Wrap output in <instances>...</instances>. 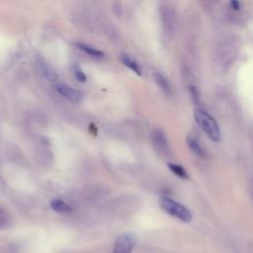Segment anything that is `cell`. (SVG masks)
Instances as JSON below:
<instances>
[{
  "label": "cell",
  "mask_w": 253,
  "mask_h": 253,
  "mask_svg": "<svg viewBox=\"0 0 253 253\" xmlns=\"http://www.w3.org/2000/svg\"><path fill=\"white\" fill-rule=\"evenodd\" d=\"M194 117L198 126L206 132V134L211 140L213 141L220 140L221 134H220L218 125L211 115H209L207 112L201 109H197L194 112Z\"/></svg>",
  "instance_id": "obj_1"
},
{
  "label": "cell",
  "mask_w": 253,
  "mask_h": 253,
  "mask_svg": "<svg viewBox=\"0 0 253 253\" xmlns=\"http://www.w3.org/2000/svg\"><path fill=\"white\" fill-rule=\"evenodd\" d=\"M160 207L169 214L172 216L184 221V222H189L192 219V213L191 211L184 207L182 204L174 201L171 198L168 197H162L159 200Z\"/></svg>",
  "instance_id": "obj_2"
},
{
  "label": "cell",
  "mask_w": 253,
  "mask_h": 253,
  "mask_svg": "<svg viewBox=\"0 0 253 253\" xmlns=\"http://www.w3.org/2000/svg\"><path fill=\"white\" fill-rule=\"evenodd\" d=\"M135 238L131 233H125L119 236L115 242L113 253H131Z\"/></svg>",
  "instance_id": "obj_3"
},
{
  "label": "cell",
  "mask_w": 253,
  "mask_h": 253,
  "mask_svg": "<svg viewBox=\"0 0 253 253\" xmlns=\"http://www.w3.org/2000/svg\"><path fill=\"white\" fill-rule=\"evenodd\" d=\"M56 91L64 98H66L68 101L72 103H77L82 99V94L80 91L71 88L64 84H59L56 86Z\"/></svg>",
  "instance_id": "obj_4"
},
{
  "label": "cell",
  "mask_w": 253,
  "mask_h": 253,
  "mask_svg": "<svg viewBox=\"0 0 253 253\" xmlns=\"http://www.w3.org/2000/svg\"><path fill=\"white\" fill-rule=\"evenodd\" d=\"M39 66L41 68V71L42 73V75L49 81H56L58 79V74L55 71V69L47 62L45 61L43 58L40 57L39 60Z\"/></svg>",
  "instance_id": "obj_5"
},
{
  "label": "cell",
  "mask_w": 253,
  "mask_h": 253,
  "mask_svg": "<svg viewBox=\"0 0 253 253\" xmlns=\"http://www.w3.org/2000/svg\"><path fill=\"white\" fill-rule=\"evenodd\" d=\"M121 60H122V62H123L127 68H129L130 70H132L136 75H138V76L141 75V69H140L138 63H137L133 58H131V57L128 56L127 54H122V55H121Z\"/></svg>",
  "instance_id": "obj_6"
},
{
  "label": "cell",
  "mask_w": 253,
  "mask_h": 253,
  "mask_svg": "<svg viewBox=\"0 0 253 253\" xmlns=\"http://www.w3.org/2000/svg\"><path fill=\"white\" fill-rule=\"evenodd\" d=\"M14 223L12 215L4 209L0 208V230L11 227Z\"/></svg>",
  "instance_id": "obj_7"
},
{
  "label": "cell",
  "mask_w": 253,
  "mask_h": 253,
  "mask_svg": "<svg viewBox=\"0 0 253 253\" xmlns=\"http://www.w3.org/2000/svg\"><path fill=\"white\" fill-rule=\"evenodd\" d=\"M76 46L80 50L84 51L85 53H87L88 55H90L92 57H103L105 55L102 50H99L93 46H90V45L82 43V42H76Z\"/></svg>",
  "instance_id": "obj_8"
},
{
  "label": "cell",
  "mask_w": 253,
  "mask_h": 253,
  "mask_svg": "<svg viewBox=\"0 0 253 253\" xmlns=\"http://www.w3.org/2000/svg\"><path fill=\"white\" fill-rule=\"evenodd\" d=\"M50 208L57 212H69L71 211V208L62 200L54 199L50 202Z\"/></svg>",
  "instance_id": "obj_9"
},
{
  "label": "cell",
  "mask_w": 253,
  "mask_h": 253,
  "mask_svg": "<svg viewBox=\"0 0 253 253\" xmlns=\"http://www.w3.org/2000/svg\"><path fill=\"white\" fill-rule=\"evenodd\" d=\"M153 77H154V80L157 83V85L161 88V90L163 92H165L166 94H169L170 93V85H169L167 79L163 75H161L160 73H157V72H155L153 74Z\"/></svg>",
  "instance_id": "obj_10"
},
{
  "label": "cell",
  "mask_w": 253,
  "mask_h": 253,
  "mask_svg": "<svg viewBox=\"0 0 253 253\" xmlns=\"http://www.w3.org/2000/svg\"><path fill=\"white\" fill-rule=\"evenodd\" d=\"M187 143H188L189 147H190V148H191V149H192L196 154H198L199 156L204 157V156L206 155V153H205L204 149L201 147V145H200L199 141H198L195 137H193V136H189V137L187 138Z\"/></svg>",
  "instance_id": "obj_11"
},
{
  "label": "cell",
  "mask_w": 253,
  "mask_h": 253,
  "mask_svg": "<svg viewBox=\"0 0 253 253\" xmlns=\"http://www.w3.org/2000/svg\"><path fill=\"white\" fill-rule=\"evenodd\" d=\"M168 167L176 176H178L182 179L188 178V174H187L186 170L183 168V166H181L179 164H175V163H168Z\"/></svg>",
  "instance_id": "obj_12"
},
{
  "label": "cell",
  "mask_w": 253,
  "mask_h": 253,
  "mask_svg": "<svg viewBox=\"0 0 253 253\" xmlns=\"http://www.w3.org/2000/svg\"><path fill=\"white\" fill-rule=\"evenodd\" d=\"M153 134H154V141L159 146V148L160 149L167 148V141H166V138H165L163 132L160 130H155L153 132Z\"/></svg>",
  "instance_id": "obj_13"
},
{
  "label": "cell",
  "mask_w": 253,
  "mask_h": 253,
  "mask_svg": "<svg viewBox=\"0 0 253 253\" xmlns=\"http://www.w3.org/2000/svg\"><path fill=\"white\" fill-rule=\"evenodd\" d=\"M72 69H73V73H74L75 78H76L79 82H85V81L87 80V77H86L85 73L82 71V69L80 68L79 65L74 64V65L72 66Z\"/></svg>",
  "instance_id": "obj_14"
},
{
  "label": "cell",
  "mask_w": 253,
  "mask_h": 253,
  "mask_svg": "<svg viewBox=\"0 0 253 253\" xmlns=\"http://www.w3.org/2000/svg\"><path fill=\"white\" fill-rule=\"evenodd\" d=\"M230 6L234 10H239L240 9V3L238 1H231L230 2Z\"/></svg>",
  "instance_id": "obj_15"
}]
</instances>
